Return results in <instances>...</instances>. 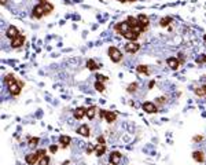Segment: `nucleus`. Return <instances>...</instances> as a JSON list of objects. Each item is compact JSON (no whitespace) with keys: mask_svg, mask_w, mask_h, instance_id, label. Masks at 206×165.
<instances>
[{"mask_svg":"<svg viewBox=\"0 0 206 165\" xmlns=\"http://www.w3.org/2000/svg\"><path fill=\"white\" fill-rule=\"evenodd\" d=\"M36 153H37V155H39L40 158H41V157H44V155H45V150H44V149H41V150H37V151H36Z\"/></svg>","mask_w":206,"mask_h":165,"instance_id":"34","label":"nucleus"},{"mask_svg":"<svg viewBox=\"0 0 206 165\" xmlns=\"http://www.w3.org/2000/svg\"><path fill=\"white\" fill-rule=\"evenodd\" d=\"M203 140V136L202 135H196L194 136V142H202Z\"/></svg>","mask_w":206,"mask_h":165,"instance_id":"33","label":"nucleus"},{"mask_svg":"<svg viewBox=\"0 0 206 165\" xmlns=\"http://www.w3.org/2000/svg\"><path fill=\"white\" fill-rule=\"evenodd\" d=\"M138 21H139V25L142 26V28L147 29L148 23H150V20H148V17L146 15V14H140V15L138 17Z\"/></svg>","mask_w":206,"mask_h":165,"instance_id":"11","label":"nucleus"},{"mask_svg":"<svg viewBox=\"0 0 206 165\" xmlns=\"http://www.w3.org/2000/svg\"><path fill=\"white\" fill-rule=\"evenodd\" d=\"M142 107H143L144 112H147V113H155L158 110L157 106H155V103H153V102H144Z\"/></svg>","mask_w":206,"mask_h":165,"instance_id":"9","label":"nucleus"},{"mask_svg":"<svg viewBox=\"0 0 206 165\" xmlns=\"http://www.w3.org/2000/svg\"><path fill=\"white\" fill-rule=\"evenodd\" d=\"M123 36H124V37H125V39H128L129 41H136V39H138V37H139V35H138V33H136V32H133L132 29H131V30H128V32H126V33H124Z\"/></svg>","mask_w":206,"mask_h":165,"instance_id":"15","label":"nucleus"},{"mask_svg":"<svg viewBox=\"0 0 206 165\" xmlns=\"http://www.w3.org/2000/svg\"><path fill=\"white\" fill-rule=\"evenodd\" d=\"M50 151L55 154V153L58 151V146H56V145H51V146H50Z\"/></svg>","mask_w":206,"mask_h":165,"instance_id":"32","label":"nucleus"},{"mask_svg":"<svg viewBox=\"0 0 206 165\" xmlns=\"http://www.w3.org/2000/svg\"><path fill=\"white\" fill-rule=\"evenodd\" d=\"M87 68L89 69V70H96V69L99 68V65H98L93 59H88L87 61Z\"/></svg>","mask_w":206,"mask_h":165,"instance_id":"23","label":"nucleus"},{"mask_svg":"<svg viewBox=\"0 0 206 165\" xmlns=\"http://www.w3.org/2000/svg\"><path fill=\"white\" fill-rule=\"evenodd\" d=\"M136 90H138V83H132V84L126 88V91H128V92H135Z\"/></svg>","mask_w":206,"mask_h":165,"instance_id":"27","label":"nucleus"},{"mask_svg":"<svg viewBox=\"0 0 206 165\" xmlns=\"http://www.w3.org/2000/svg\"><path fill=\"white\" fill-rule=\"evenodd\" d=\"M105 113H106V110H100V113H99L100 118H105Z\"/></svg>","mask_w":206,"mask_h":165,"instance_id":"38","label":"nucleus"},{"mask_svg":"<svg viewBox=\"0 0 206 165\" xmlns=\"http://www.w3.org/2000/svg\"><path fill=\"white\" fill-rule=\"evenodd\" d=\"M98 143H100V145H105V142H106V140H105V138H103V136H98Z\"/></svg>","mask_w":206,"mask_h":165,"instance_id":"37","label":"nucleus"},{"mask_svg":"<svg viewBox=\"0 0 206 165\" xmlns=\"http://www.w3.org/2000/svg\"><path fill=\"white\" fill-rule=\"evenodd\" d=\"M105 120L110 124L114 123V121L117 120V114L114 113V112H106V113H105Z\"/></svg>","mask_w":206,"mask_h":165,"instance_id":"16","label":"nucleus"},{"mask_svg":"<svg viewBox=\"0 0 206 165\" xmlns=\"http://www.w3.org/2000/svg\"><path fill=\"white\" fill-rule=\"evenodd\" d=\"M202 88H203V91H205V95H206V84H205V85H203V87H202Z\"/></svg>","mask_w":206,"mask_h":165,"instance_id":"43","label":"nucleus"},{"mask_svg":"<svg viewBox=\"0 0 206 165\" xmlns=\"http://www.w3.org/2000/svg\"><path fill=\"white\" fill-rule=\"evenodd\" d=\"M164 102H166V96H161V98H157L155 99V103H164Z\"/></svg>","mask_w":206,"mask_h":165,"instance_id":"31","label":"nucleus"},{"mask_svg":"<svg viewBox=\"0 0 206 165\" xmlns=\"http://www.w3.org/2000/svg\"><path fill=\"white\" fill-rule=\"evenodd\" d=\"M77 133H78V135H83V136H89V133H91L89 127H88V125H81V127H78Z\"/></svg>","mask_w":206,"mask_h":165,"instance_id":"17","label":"nucleus"},{"mask_svg":"<svg viewBox=\"0 0 206 165\" xmlns=\"http://www.w3.org/2000/svg\"><path fill=\"white\" fill-rule=\"evenodd\" d=\"M87 153L88 154H91V153H95V147H93V146H88V149H87Z\"/></svg>","mask_w":206,"mask_h":165,"instance_id":"36","label":"nucleus"},{"mask_svg":"<svg viewBox=\"0 0 206 165\" xmlns=\"http://www.w3.org/2000/svg\"><path fill=\"white\" fill-rule=\"evenodd\" d=\"M39 2H40V3H41V4H44V3H48V0H39Z\"/></svg>","mask_w":206,"mask_h":165,"instance_id":"40","label":"nucleus"},{"mask_svg":"<svg viewBox=\"0 0 206 165\" xmlns=\"http://www.w3.org/2000/svg\"><path fill=\"white\" fill-rule=\"evenodd\" d=\"M109 57L111 58V61L113 62L118 63V62H121V59H123V52L120 51L117 47H110L109 48Z\"/></svg>","mask_w":206,"mask_h":165,"instance_id":"2","label":"nucleus"},{"mask_svg":"<svg viewBox=\"0 0 206 165\" xmlns=\"http://www.w3.org/2000/svg\"><path fill=\"white\" fill-rule=\"evenodd\" d=\"M172 21H173V18H172V17H164V18L159 21V25H161L162 28H166L169 23H172Z\"/></svg>","mask_w":206,"mask_h":165,"instance_id":"22","label":"nucleus"},{"mask_svg":"<svg viewBox=\"0 0 206 165\" xmlns=\"http://www.w3.org/2000/svg\"><path fill=\"white\" fill-rule=\"evenodd\" d=\"M126 22L129 23V26H131V29L132 28H135V26L139 25V21L138 18H133V17H128V20H126Z\"/></svg>","mask_w":206,"mask_h":165,"instance_id":"24","label":"nucleus"},{"mask_svg":"<svg viewBox=\"0 0 206 165\" xmlns=\"http://www.w3.org/2000/svg\"><path fill=\"white\" fill-rule=\"evenodd\" d=\"M195 94L198 96H205V91H203V88H195Z\"/></svg>","mask_w":206,"mask_h":165,"instance_id":"30","label":"nucleus"},{"mask_svg":"<svg viewBox=\"0 0 206 165\" xmlns=\"http://www.w3.org/2000/svg\"><path fill=\"white\" fill-rule=\"evenodd\" d=\"M0 3H2V6H4L7 3V0H0Z\"/></svg>","mask_w":206,"mask_h":165,"instance_id":"41","label":"nucleus"},{"mask_svg":"<svg viewBox=\"0 0 206 165\" xmlns=\"http://www.w3.org/2000/svg\"><path fill=\"white\" fill-rule=\"evenodd\" d=\"M18 35H20V32H18V28H17V26H10V28L6 30V36L11 40H13L14 37H17Z\"/></svg>","mask_w":206,"mask_h":165,"instance_id":"10","label":"nucleus"},{"mask_svg":"<svg viewBox=\"0 0 206 165\" xmlns=\"http://www.w3.org/2000/svg\"><path fill=\"white\" fill-rule=\"evenodd\" d=\"M129 2H132V3H133V2H136V0H129Z\"/></svg>","mask_w":206,"mask_h":165,"instance_id":"45","label":"nucleus"},{"mask_svg":"<svg viewBox=\"0 0 206 165\" xmlns=\"http://www.w3.org/2000/svg\"><path fill=\"white\" fill-rule=\"evenodd\" d=\"M48 164H50V158L47 155H44V157H41L39 160V165H48Z\"/></svg>","mask_w":206,"mask_h":165,"instance_id":"26","label":"nucleus"},{"mask_svg":"<svg viewBox=\"0 0 206 165\" xmlns=\"http://www.w3.org/2000/svg\"><path fill=\"white\" fill-rule=\"evenodd\" d=\"M192 158L195 160L196 162H203L205 161V153L202 150H196V151L192 153Z\"/></svg>","mask_w":206,"mask_h":165,"instance_id":"13","label":"nucleus"},{"mask_svg":"<svg viewBox=\"0 0 206 165\" xmlns=\"http://www.w3.org/2000/svg\"><path fill=\"white\" fill-rule=\"evenodd\" d=\"M120 3H125V2H128V0H118Z\"/></svg>","mask_w":206,"mask_h":165,"instance_id":"42","label":"nucleus"},{"mask_svg":"<svg viewBox=\"0 0 206 165\" xmlns=\"http://www.w3.org/2000/svg\"><path fill=\"white\" fill-rule=\"evenodd\" d=\"M23 43H25V36L18 35L17 37H14V39L11 40V47H13V48H18V47L23 45Z\"/></svg>","mask_w":206,"mask_h":165,"instance_id":"6","label":"nucleus"},{"mask_svg":"<svg viewBox=\"0 0 206 165\" xmlns=\"http://www.w3.org/2000/svg\"><path fill=\"white\" fill-rule=\"evenodd\" d=\"M203 39H205V41H206V35H205V36H203Z\"/></svg>","mask_w":206,"mask_h":165,"instance_id":"44","label":"nucleus"},{"mask_svg":"<svg viewBox=\"0 0 206 165\" xmlns=\"http://www.w3.org/2000/svg\"><path fill=\"white\" fill-rule=\"evenodd\" d=\"M155 84V81H150V84H148V88H153Z\"/></svg>","mask_w":206,"mask_h":165,"instance_id":"39","label":"nucleus"},{"mask_svg":"<svg viewBox=\"0 0 206 165\" xmlns=\"http://www.w3.org/2000/svg\"><path fill=\"white\" fill-rule=\"evenodd\" d=\"M33 18H37V20H40L41 17L45 15V8H44V4L39 3L37 6H35V8H33V13H32Z\"/></svg>","mask_w":206,"mask_h":165,"instance_id":"3","label":"nucleus"},{"mask_svg":"<svg viewBox=\"0 0 206 165\" xmlns=\"http://www.w3.org/2000/svg\"><path fill=\"white\" fill-rule=\"evenodd\" d=\"M106 153V145H98L96 147H95V154L98 155V157H100V155H103Z\"/></svg>","mask_w":206,"mask_h":165,"instance_id":"19","label":"nucleus"},{"mask_svg":"<svg viewBox=\"0 0 206 165\" xmlns=\"http://www.w3.org/2000/svg\"><path fill=\"white\" fill-rule=\"evenodd\" d=\"M59 142H61L62 147H68L69 145H70L71 139H70V136H66V135H62L61 138H59Z\"/></svg>","mask_w":206,"mask_h":165,"instance_id":"21","label":"nucleus"},{"mask_svg":"<svg viewBox=\"0 0 206 165\" xmlns=\"http://www.w3.org/2000/svg\"><path fill=\"white\" fill-rule=\"evenodd\" d=\"M114 30H116L117 33H120V35H124V33H126L128 30H131V26H129V23L125 21V22L117 23V25L114 26Z\"/></svg>","mask_w":206,"mask_h":165,"instance_id":"4","label":"nucleus"},{"mask_svg":"<svg viewBox=\"0 0 206 165\" xmlns=\"http://www.w3.org/2000/svg\"><path fill=\"white\" fill-rule=\"evenodd\" d=\"M121 158H123V155H121V153L120 151H113L111 154H110V164L113 165H117L120 161H121Z\"/></svg>","mask_w":206,"mask_h":165,"instance_id":"8","label":"nucleus"},{"mask_svg":"<svg viewBox=\"0 0 206 165\" xmlns=\"http://www.w3.org/2000/svg\"><path fill=\"white\" fill-rule=\"evenodd\" d=\"M109 165H113V164H109Z\"/></svg>","mask_w":206,"mask_h":165,"instance_id":"46","label":"nucleus"},{"mask_svg":"<svg viewBox=\"0 0 206 165\" xmlns=\"http://www.w3.org/2000/svg\"><path fill=\"white\" fill-rule=\"evenodd\" d=\"M124 48H125V51L129 52V54H135V52L139 51L140 45H139L136 41H129V43H126V44H125V47H124Z\"/></svg>","mask_w":206,"mask_h":165,"instance_id":"5","label":"nucleus"},{"mask_svg":"<svg viewBox=\"0 0 206 165\" xmlns=\"http://www.w3.org/2000/svg\"><path fill=\"white\" fill-rule=\"evenodd\" d=\"M96 80H99V81H107V77H105V76H102V75H96Z\"/></svg>","mask_w":206,"mask_h":165,"instance_id":"35","label":"nucleus"},{"mask_svg":"<svg viewBox=\"0 0 206 165\" xmlns=\"http://www.w3.org/2000/svg\"><path fill=\"white\" fill-rule=\"evenodd\" d=\"M37 143H39V138H29V146L30 147L36 146Z\"/></svg>","mask_w":206,"mask_h":165,"instance_id":"28","label":"nucleus"},{"mask_svg":"<svg viewBox=\"0 0 206 165\" xmlns=\"http://www.w3.org/2000/svg\"><path fill=\"white\" fill-rule=\"evenodd\" d=\"M166 63H168V66H169L171 69H173V70L180 66V62H179V59L173 58V57H172V58H168L166 59Z\"/></svg>","mask_w":206,"mask_h":165,"instance_id":"14","label":"nucleus"},{"mask_svg":"<svg viewBox=\"0 0 206 165\" xmlns=\"http://www.w3.org/2000/svg\"><path fill=\"white\" fill-rule=\"evenodd\" d=\"M74 118H77V120H81L84 116H87V109L85 107H77V109L74 110L73 113Z\"/></svg>","mask_w":206,"mask_h":165,"instance_id":"12","label":"nucleus"},{"mask_svg":"<svg viewBox=\"0 0 206 165\" xmlns=\"http://www.w3.org/2000/svg\"><path fill=\"white\" fill-rule=\"evenodd\" d=\"M26 160V164H29V165H35L36 162H39L40 157L37 155V153H29V154L25 157Z\"/></svg>","mask_w":206,"mask_h":165,"instance_id":"7","label":"nucleus"},{"mask_svg":"<svg viewBox=\"0 0 206 165\" xmlns=\"http://www.w3.org/2000/svg\"><path fill=\"white\" fill-rule=\"evenodd\" d=\"M196 63H206V55H199L196 58Z\"/></svg>","mask_w":206,"mask_h":165,"instance_id":"29","label":"nucleus"},{"mask_svg":"<svg viewBox=\"0 0 206 165\" xmlns=\"http://www.w3.org/2000/svg\"><path fill=\"white\" fill-rule=\"evenodd\" d=\"M105 88H106V87H105V83L96 80V83H95V90L99 91V92H103V91H105Z\"/></svg>","mask_w":206,"mask_h":165,"instance_id":"25","label":"nucleus"},{"mask_svg":"<svg viewBox=\"0 0 206 165\" xmlns=\"http://www.w3.org/2000/svg\"><path fill=\"white\" fill-rule=\"evenodd\" d=\"M136 72H138V73H140V75H146V76L150 75V72H148V66H146V65H138V66H136Z\"/></svg>","mask_w":206,"mask_h":165,"instance_id":"20","label":"nucleus"},{"mask_svg":"<svg viewBox=\"0 0 206 165\" xmlns=\"http://www.w3.org/2000/svg\"><path fill=\"white\" fill-rule=\"evenodd\" d=\"M96 110H98L96 106H89V107L87 109V117L89 118V120L95 118V116H96Z\"/></svg>","mask_w":206,"mask_h":165,"instance_id":"18","label":"nucleus"},{"mask_svg":"<svg viewBox=\"0 0 206 165\" xmlns=\"http://www.w3.org/2000/svg\"><path fill=\"white\" fill-rule=\"evenodd\" d=\"M4 83H6L7 87H8L10 94L15 95V96L21 94V88L23 87V83L22 81H20V80H17L13 75H6V77H4Z\"/></svg>","mask_w":206,"mask_h":165,"instance_id":"1","label":"nucleus"}]
</instances>
